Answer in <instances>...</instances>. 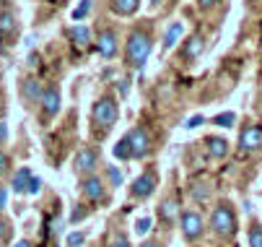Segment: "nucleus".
<instances>
[{"label":"nucleus","mask_w":262,"mask_h":247,"mask_svg":"<svg viewBox=\"0 0 262 247\" xmlns=\"http://www.w3.org/2000/svg\"><path fill=\"white\" fill-rule=\"evenodd\" d=\"M151 50H154L151 34H148L145 29H135L127 37V45H125V65L140 70L148 63V57H151Z\"/></svg>","instance_id":"obj_1"},{"label":"nucleus","mask_w":262,"mask_h":247,"mask_svg":"<svg viewBox=\"0 0 262 247\" xmlns=\"http://www.w3.org/2000/svg\"><path fill=\"white\" fill-rule=\"evenodd\" d=\"M91 120H94L96 130H99V128H101L104 133L112 130V128H115V122L120 120V104L112 99V96H101V99H96L94 110H91Z\"/></svg>","instance_id":"obj_2"},{"label":"nucleus","mask_w":262,"mask_h":247,"mask_svg":"<svg viewBox=\"0 0 262 247\" xmlns=\"http://www.w3.org/2000/svg\"><path fill=\"white\" fill-rule=\"evenodd\" d=\"M210 229L218 237H234L236 234V214L229 203H221L213 208V216H210Z\"/></svg>","instance_id":"obj_3"},{"label":"nucleus","mask_w":262,"mask_h":247,"mask_svg":"<svg viewBox=\"0 0 262 247\" xmlns=\"http://www.w3.org/2000/svg\"><path fill=\"white\" fill-rule=\"evenodd\" d=\"M179 221H182V237L187 242H195V239L203 237L205 224H203V216L198 214V211H184V214L179 216Z\"/></svg>","instance_id":"obj_4"},{"label":"nucleus","mask_w":262,"mask_h":247,"mask_svg":"<svg viewBox=\"0 0 262 247\" xmlns=\"http://www.w3.org/2000/svg\"><path fill=\"white\" fill-rule=\"evenodd\" d=\"M239 149L242 154H254L262 149V128L259 125H244L239 133Z\"/></svg>","instance_id":"obj_5"},{"label":"nucleus","mask_w":262,"mask_h":247,"mask_svg":"<svg viewBox=\"0 0 262 247\" xmlns=\"http://www.w3.org/2000/svg\"><path fill=\"white\" fill-rule=\"evenodd\" d=\"M125 138H127L130 149H133V159L148 156V151H151V138H148V133H145L143 128H133Z\"/></svg>","instance_id":"obj_6"},{"label":"nucleus","mask_w":262,"mask_h":247,"mask_svg":"<svg viewBox=\"0 0 262 247\" xmlns=\"http://www.w3.org/2000/svg\"><path fill=\"white\" fill-rule=\"evenodd\" d=\"M117 47H120V39H117V31L115 29H101L99 31V39H96V50L104 60H112L117 55Z\"/></svg>","instance_id":"obj_7"},{"label":"nucleus","mask_w":262,"mask_h":247,"mask_svg":"<svg viewBox=\"0 0 262 247\" xmlns=\"http://www.w3.org/2000/svg\"><path fill=\"white\" fill-rule=\"evenodd\" d=\"M99 151L96 149H91V146H86V149H81L78 154H76V159H73V164H76V172L78 174H94V169L99 167Z\"/></svg>","instance_id":"obj_8"},{"label":"nucleus","mask_w":262,"mask_h":247,"mask_svg":"<svg viewBox=\"0 0 262 247\" xmlns=\"http://www.w3.org/2000/svg\"><path fill=\"white\" fill-rule=\"evenodd\" d=\"M154 190H156V172L154 169H145L140 177L133 182V198H140V200H145V198H151L154 195Z\"/></svg>","instance_id":"obj_9"},{"label":"nucleus","mask_w":262,"mask_h":247,"mask_svg":"<svg viewBox=\"0 0 262 247\" xmlns=\"http://www.w3.org/2000/svg\"><path fill=\"white\" fill-rule=\"evenodd\" d=\"M81 193H83V198L91 200V203H99V200L106 198V190H104V182H101L99 174H89V177L81 182Z\"/></svg>","instance_id":"obj_10"},{"label":"nucleus","mask_w":262,"mask_h":247,"mask_svg":"<svg viewBox=\"0 0 262 247\" xmlns=\"http://www.w3.org/2000/svg\"><path fill=\"white\" fill-rule=\"evenodd\" d=\"M39 104H42V112H45V117H55V115L60 112V91H57L55 86L45 89V91H42Z\"/></svg>","instance_id":"obj_11"},{"label":"nucleus","mask_w":262,"mask_h":247,"mask_svg":"<svg viewBox=\"0 0 262 247\" xmlns=\"http://www.w3.org/2000/svg\"><path fill=\"white\" fill-rule=\"evenodd\" d=\"M205 151H208V156H213V159L229 156V140H226V138H218V135H210V138H205Z\"/></svg>","instance_id":"obj_12"},{"label":"nucleus","mask_w":262,"mask_h":247,"mask_svg":"<svg viewBox=\"0 0 262 247\" xmlns=\"http://www.w3.org/2000/svg\"><path fill=\"white\" fill-rule=\"evenodd\" d=\"M159 216H161V221H164V224H174V221L182 216V211H179V200H177V198H166V200L161 203V208H159Z\"/></svg>","instance_id":"obj_13"},{"label":"nucleus","mask_w":262,"mask_h":247,"mask_svg":"<svg viewBox=\"0 0 262 247\" xmlns=\"http://www.w3.org/2000/svg\"><path fill=\"white\" fill-rule=\"evenodd\" d=\"M200 55H203V39L198 37V34H192V37L184 42V47H182V57L184 60H195Z\"/></svg>","instance_id":"obj_14"},{"label":"nucleus","mask_w":262,"mask_h":247,"mask_svg":"<svg viewBox=\"0 0 262 247\" xmlns=\"http://www.w3.org/2000/svg\"><path fill=\"white\" fill-rule=\"evenodd\" d=\"M109 6L117 16H133L140 8V0H109Z\"/></svg>","instance_id":"obj_15"},{"label":"nucleus","mask_w":262,"mask_h":247,"mask_svg":"<svg viewBox=\"0 0 262 247\" xmlns=\"http://www.w3.org/2000/svg\"><path fill=\"white\" fill-rule=\"evenodd\" d=\"M31 177H34L31 169H29V167H21V169L13 174V182H11V185H13V190H16V193H26V190H29Z\"/></svg>","instance_id":"obj_16"},{"label":"nucleus","mask_w":262,"mask_h":247,"mask_svg":"<svg viewBox=\"0 0 262 247\" xmlns=\"http://www.w3.org/2000/svg\"><path fill=\"white\" fill-rule=\"evenodd\" d=\"M13 37H16L13 13H0V39H13Z\"/></svg>","instance_id":"obj_17"},{"label":"nucleus","mask_w":262,"mask_h":247,"mask_svg":"<svg viewBox=\"0 0 262 247\" xmlns=\"http://www.w3.org/2000/svg\"><path fill=\"white\" fill-rule=\"evenodd\" d=\"M21 91H24V99H26V101H39L45 89H42V84H39V81L29 78V81H24V89H21Z\"/></svg>","instance_id":"obj_18"},{"label":"nucleus","mask_w":262,"mask_h":247,"mask_svg":"<svg viewBox=\"0 0 262 247\" xmlns=\"http://www.w3.org/2000/svg\"><path fill=\"white\" fill-rule=\"evenodd\" d=\"M70 39H73V45H76V47H86L89 39H91V31L86 26H73L70 29Z\"/></svg>","instance_id":"obj_19"},{"label":"nucleus","mask_w":262,"mask_h":247,"mask_svg":"<svg viewBox=\"0 0 262 247\" xmlns=\"http://www.w3.org/2000/svg\"><path fill=\"white\" fill-rule=\"evenodd\" d=\"M182 31H184L182 21H177V24H171V26L166 29V37H164V47H166V50H171V47L177 45V39L182 37Z\"/></svg>","instance_id":"obj_20"},{"label":"nucleus","mask_w":262,"mask_h":247,"mask_svg":"<svg viewBox=\"0 0 262 247\" xmlns=\"http://www.w3.org/2000/svg\"><path fill=\"white\" fill-rule=\"evenodd\" d=\"M115 156H117V159H122V161L133 159V149H130V143H127V138L117 140V146H115Z\"/></svg>","instance_id":"obj_21"},{"label":"nucleus","mask_w":262,"mask_h":247,"mask_svg":"<svg viewBox=\"0 0 262 247\" xmlns=\"http://www.w3.org/2000/svg\"><path fill=\"white\" fill-rule=\"evenodd\" d=\"M249 247H262V227L259 224L249 227Z\"/></svg>","instance_id":"obj_22"},{"label":"nucleus","mask_w":262,"mask_h":247,"mask_svg":"<svg viewBox=\"0 0 262 247\" xmlns=\"http://www.w3.org/2000/svg\"><path fill=\"white\" fill-rule=\"evenodd\" d=\"M89 11H91V0H81V6L73 11V21H83L89 16Z\"/></svg>","instance_id":"obj_23"},{"label":"nucleus","mask_w":262,"mask_h":247,"mask_svg":"<svg viewBox=\"0 0 262 247\" xmlns=\"http://www.w3.org/2000/svg\"><path fill=\"white\" fill-rule=\"evenodd\" d=\"M234 122H236V115L234 112H223V115L215 117V125H221V128H231Z\"/></svg>","instance_id":"obj_24"},{"label":"nucleus","mask_w":262,"mask_h":247,"mask_svg":"<svg viewBox=\"0 0 262 247\" xmlns=\"http://www.w3.org/2000/svg\"><path fill=\"white\" fill-rule=\"evenodd\" d=\"M83 239H86V234H83V232H73V234L68 237V247H81V244H83Z\"/></svg>","instance_id":"obj_25"},{"label":"nucleus","mask_w":262,"mask_h":247,"mask_svg":"<svg viewBox=\"0 0 262 247\" xmlns=\"http://www.w3.org/2000/svg\"><path fill=\"white\" fill-rule=\"evenodd\" d=\"M135 232H138V234H145V232H151V219H148V216L138 219V221H135Z\"/></svg>","instance_id":"obj_26"},{"label":"nucleus","mask_w":262,"mask_h":247,"mask_svg":"<svg viewBox=\"0 0 262 247\" xmlns=\"http://www.w3.org/2000/svg\"><path fill=\"white\" fill-rule=\"evenodd\" d=\"M8 169H11V156H8L6 151H0V177H3V174H8Z\"/></svg>","instance_id":"obj_27"},{"label":"nucleus","mask_w":262,"mask_h":247,"mask_svg":"<svg viewBox=\"0 0 262 247\" xmlns=\"http://www.w3.org/2000/svg\"><path fill=\"white\" fill-rule=\"evenodd\" d=\"M200 125H205V117H203V115H192L190 120H187L184 128H187V130H195V128H200Z\"/></svg>","instance_id":"obj_28"},{"label":"nucleus","mask_w":262,"mask_h":247,"mask_svg":"<svg viewBox=\"0 0 262 247\" xmlns=\"http://www.w3.org/2000/svg\"><path fill=\"white\" fill-rule=\"evenodd\" d=\"M39 190H42V180H39V177H31V182H29V190H26V193L36 195V193H39Z\"/></svg>","instance_id":"obj_29"},{"label":"nucleus","mask_w":262,"mask_h":247,"mask_svg":"<svg viewBox=\"0 0 262 247\" xmlns=\"http://www.w3.org/2000/svg\"><path fill=\"white\" fill-rule=\"evenodd\" d=\"M192 195H195V200L200 203V200H208V195H210V193H208V188H205V185H203V190H200V185H198V188L192 190Z\"/></svg>","instance_id":"obj_30"},{"label":"nucleus","mask_w":262,"mask_h":247,"mask_svg":"<svg viewBox=\"0 0 262 247\" xmlns=\"http://www.w3.org/2000/svg\"><path fill=\"white\" fill-rule=\"evenodd\" d=\"M109 247H130V239H127L125 234H117V237H115V242H112Z\"/></svg>","instance_id":"obj_31"},{"label":"nucleus","mask_w":262,"mask_h":247,"mask_svg":"<svg viewBox=\"0 0 262 247\" xmlns=\"http://www.w3.org/2000/svg\"><path fill=\"white\" fill-rule=\"evenodd\" d=\"M8 234H11V227H8V221H3V219H0V242H3V239H8Z\"/></svg>","instance_id":"obj_32"},{"label":"nucleus","mask_w":262,"mask_h":247,"mask_svg":"<svg viewBox=\"0 0 262 247\" xmlns=\"http://www.w3.org/2000/svg\"><path fill=\"white\" fill-rule=\"evenodd\" d=\"M109 177H112V185H120V182H122V174H120L115 167H109Z\"/></svg>","instance_id":"obj_33"},{"label":"nucleus","mask_w":262,"mask_h":247,"mask_svg":"<svg viewBox=\"0 0 262 247\" xmlns=\"http://www.w3.org/2000/svg\"><path fill=\"white\" fill-rule=\"evenodd\" d=\"M83 216H86V211H78L76 208V211H73V216H70V221H81Z\"/></svg>","instance_id":"obj_34"},{"label":"nucleus","mask_w":262,"mask_h":247,"mask_svg":"<svg viewBox=\"0 0 262 247\" xmlns=\"http://www.w3.org/2000/svg\"><path fill=\"white\" fill-rule=\"evenodd\" d=\"M6 203H8V193H6L3 188H0V211L6 208Z\"/></svg>","instance_id":"obj_35"},{"label":"nucleus","mask_w":262,"mask_h":247,"mask_svg":"<svg viewBox=\"0 0 262 247\" xmlns=\"http://www.w3.org/2000/svg\"><path fill=\"white\" fill-rule=\"evenodd\" d=\"M140 247H161V242H156V239H148V242H143Z\"/></svg>","instance_id":"obj_36"},{"label":"nucleus","mask_w":262,"mask_h":247,"mask_svg":"<svg viewBox=\"0 0 262 247\" xmlns=\"http://www.w3.org/2000/svg\"><path fill=\"white\" fill-rule=\"evenodd\" d=\"M215 3H218V0H200V6H203V8H213Z\"/></svg>","instance_id":"obj_37"},{"label":"nucleus","mask_w":262,"mask_h":247,"mask_svg":"<svg viewBox=\"0 0 262 247\" xmlns=\"http://www.w3.org/2000/svg\"><path fill=\"white\" fill-rule=\"evenodd\" d=\"M13 247H34V244H31V242H29V239H21V242H16V244H13Z\"/></svg>","instance_id":"obj_38"},{"label":"nucleus","mask_w":262,"mask_h":247,"mask_svg":"<svg viewBox=\"0 0 262 247\" xmlns=\"http://www.w3.org/2000/svg\"><path fill=\"white\" fill-rule=\"evenodd\" d=\"M6 135H8V130H6V125L0 122V140H6Z\"/></svg>","instance_id":"obj_39"},{"label":"nucleus","mask_w":262,"mask_h":247,"mask_svg":"<svg viewBox=\"0 0 262 247\" xmlns=\"http://www.w3.org/2000/svg\"><path fill=\"white\" fill-rule=\"evenodd\" d=\"M161 3V0H151V6H159Z\"/></svg>","instance_id":"obj_40"}]
</instances>
